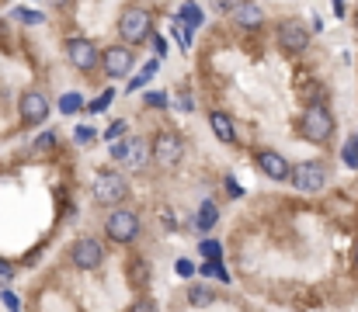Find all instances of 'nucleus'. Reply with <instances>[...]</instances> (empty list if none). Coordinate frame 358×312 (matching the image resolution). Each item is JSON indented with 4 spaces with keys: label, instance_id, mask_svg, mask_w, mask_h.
<instances>
[{
    "label": "nucleus",
    "instance_id": "38",
    "mask_svg": "<svg viewBox=\"0 0 358 312\" xmlns=\"http://www.w3.org/2000/svg\"><path fill=\"white\" fill-rule=\"evenodd\" d=\"M227 195H230V198H240V184L234 177H227Z\"/></svg>",
    "mask_w": 358,
    "mask_h": 312
},
{
    "label": "nucleus",
    "instance_id": "30",
    "mask_svg": "<svg viewBox=\"0 0 358 312\" xmlns=\"http://www.w3.org/2000/svg\"><path fill=\"white\" fill-rule=\"evenodd\" d=\"M125 312H160V309H157V302H153V299H136Z\"/></svg>",
    "mask_w": 358,
    "mask_h": 312
},
{
    "label": "nucleus",
    "instance_id": "14",
    "mask_svg": "<svg viewBox=\"0 0 358 312\" xmlns=\"http://www.w3.org/2000/svg\"><path fill=\"white\" fill-rule=\"evenodd\" d=\"M230 14H234V21H237L243 31H254V28H261V24H264V10H261L254 0H243V3H237Z\"/></svg>",
    "mask_w": 358,
    "mask_h": 312
},
{
    "label": "nucleus",
    "instance_id": "42",
    "mask_svg": "<svg viewBox=\"0 0 358 312\" xmlns=\"http://www.w3.org/2000/svg\"><path fill=\"white\" fill-rule=\"evenodd\" d=\"M355 139H358V135H355Z\"/></svg>",
    "mask_w": 358,
    "mask_h": 312
},
{
    "label": "nucleus",
    "instance_id": "9",
    "mask_svg": "<svg viewBox=\"0 0 358 312\" xmlns=\"http://www.w3.org/2000/svg\"><path fill=\"white\" fill-rule=\"evenodd\" d=\"M17 114H21V125H42L49 118V98L42 91H24L17 101Z\"/></svg>",
    "mask_w": 358,
    "mask_h": 312
},
{
    "label": "nucleus",
    "instance_id": "10",
    "mask_svg": "<svg viewBox=\"0 0 358 312\" xmlns=\"http://www.w3.org/2000/svg\"><path fill=\"white\" fill-rule=\"evenodd\" d=\"M278 45H282L285 52H303V49L310 45V28H306L299 17H285V21L278 24Z\"/></svg>",
    "mask_w": 358,
    "mask_h": 312
},
{
    "label": "nucleus",
    "instance_id": "4",
    "mask_svg": "<svg viewBox=\"0 0 358 312\" xmlns=\"http://www.w3.org/2000/svg\"><path fill=\"white\" fill-rule=\"evenodd\" d=\"M105 232H108V239H115L122 246L136 243V239H139V211H132V208H115V211L105 218Z\"/></svg>",
    "mask_w": 358,
    "mask_h": 312
},
{
    "label": "nucleus",
    "instance_id": "21",
    "mask_svg": "<svg viewBox=\"0 0 358 312\" xmlns=\"http://www.w3.org/2000/svg\"><path fill=\"white\" fill-rule=\"evenodd\" d=\"M153 73H157V59H150V63H146V66H143V70H139V73L129 80V94H132V91H139V87H146V84L153 80Z\"/></svg>",
    "mask_w": 358,
    "mask_h": 312
},
{
    "label": "nucleus",
    "instance_id": "36",
    "mask_svg": "<svg viewBox=\"0 0 358 312\" xmlns=\"http://www.w3.org/2000/svg\"><path fill=\"white\" fill-rule=\"evenodd\" d=\"M178 107L181 111H195V98L192 94H178Z\"/></svg>",
    "mask_w": 358,
    "mask_h": 312
},
{
    "label": "nucleus",
    "instance_id": "23",
    "mask_svg": "<svg viewBox=\"0 0 358 312\" xmlns=\"http://www.w3.org/2000/svg\"><path fill=\"white\" fill-rule=\"evenodd\" d=\"M199 250H202V257H206V260H216V264H220V257H223L220 239H202V243H199Z\"/></svg>",
    "mask_w": 358,
    "mask_h": 312
},
{
    "label": "nucleus",
    "instance_id": "35",
    "mask_svg": "<svg viewBox=\"0 0 358 312\" xmlns=\"http://www.w3.org/2000/svg\"><path fill=\"white\" fill-rule=\"evenodd\" d=\"M153 52H157L160 59L167 56V38H164V35H157V38H153Z\"/></svg>",
    "mask_w": 358,
    "mask_h": 312
},
{
    "label": "nucleus",
    "instance_id": "7",
    "mask_svg": "<svg viewBox=\"0 0 358 312\" xmlns=\"http://www.w3.org/2000/svg\"><path fill=\"white\" fill-rule=\"evenodd\" d=\"M63 52H66V59H70L77 70H84V73H91L94 66H101V52H98V45H94L91 38H66V42H63Z\"/></svg>",
    "mask_w": 358,
    "mask_h": 312
},
{
    "label": "nucleus",
    "instance_id": "6",
    "mask_svg": "<svg viewBox=\"0 0 358 312\" xmlns=\"http://www.w3.org/2000/svg\"><path fill=\"white\" fill-rule=\"evenodd\" d=\"M70 260L77 271H98L105 264V246L94 239V236H80L73 246H70Z\"/></svg>",
    "mask_w": 358,
    "mask_h": 312
},
{
    "label": "nucleus",
    "instance_id": "26",
    "mask_svg": "<svg viewBox=\"0 0 358 312\" xmlns=\"http://www.w3.org/2000/svg\"><path fill=\"white\" fill-rule=\"evenodd\" d=\"M115 101V91H105V94H98V98H94V101L87 104V111H94V114H101V111H105V107H108V104Z\"/></svg>",
    "mask_w": 358,
    "mask_h": 312
},
{
    "label": "nucleus",
    "instance_id": "40",
    "mask_svg": "<svg viewBox=\"0 0 358 312\" xmlns=\"http://www.w3.org/2000/svg\"><path fill=\"white\" fill-rule=\"evenodd\" d=\"M49 3H52V7H66L70 0H49Z\"/></svg>",
    "mask_w": 358,
    "mask_h": 312
},
{
    "label": "nucleus",
    "instance_id": "29",
    "mask_svg": "<svg viewBox=\"0 0 358 312\" xmlns=\"http://www.w3.org/2000/svg\"><path fill=\"white\" fill-rule=\"evenodd\" d=\"M14 281V264L10 260H0V288H7Z\"/></svg>",
    "mask_w": 358,
    "mask_h": 312
},
{
    "label": "nucleus",
    "instance_id": "39",
    "mask_svg": "<svg viewBox=\"0 0 358 312\" xmlns=\"http://www.w3.org/2000/svg\"><path fill=\"white\" fill-rule=\"evenodd\" d=\"M112 156H115V160H125V142H115V146H112Z\"/></svg>",
    "mask_w": 358,
    "mask_h": 312
},
{
    "label": "nucleus",
    "instance_id": "22",
    "mask_svg": "<svg viewBox=\"0 0 358 312\" xmlns=\"http://www.w3.org/2000/svg\"><path fill=\"white\" fill-rule=\"evenodd\" d=\"M80 107H84V98H80L77 91H70V94L59 98V111H63V114H73V111H80Z\"/></svg>",
    "mask_w": 358,
    "mask_h": 312
},
{
    "label": "nucleus",
    "instance_id": "15",
    "mask_svg": "<svg viewBox=\"0 0 358 312\" xmlns=\"http://www.w3.org/2000/svg\"><path fill=\"white\" fill-rule=\"evenodd\" d=\"M150 160H153V153H150V142H146V139H139V135H136L132 142H125V160H122L125 167H132V170H143Z\"/></svg>",
    "mask_w": 358,
    "mask_h": 312
},
{
    "label": "nucleus",
    "instance_id": "11",
    "mask_svg": "<svg viewBox=\"0 0 358 312\" xmlns=\"http://www.w3.org/2000/svg\"><path fill=\"white\" fill-rule=\"evenodd\" d=\"M254 163H257V170H261L264 177H271V181H289V174H292L289 160H285L282 153H275V149H261V153L254 156Z\"/></svg>",
    "mask_w": 358,
    "mask_h": 312
},
{
    "label": "nucleus",
    "instance_id": "24",
    "mask_svg": "<svg viewBox=\"0 0 358 312\" xmlns=\"http://www.w3.org/2000/svg\"><path fill=\"white\" fill-rule=\"evenodd\" d=\"M341 156H345V167H352V170H358V139H355V135H352V139L345 142Z\"/></svg>",
    "mask_w": 358,
    "mask_h": 312
},
{
    "label": "nucleus",
    "instance_id": "1",
    "mask_svg": "<svg viewBox=\"0 0 358 312\" xmlns=\"http://www.w3.org/2000/svg\"><path fill=\"white\" fill-rule=\"evenodd\" d=\"M299 135L313 146H327L331 135H334V114L324 104H310L299 118Z\"/></svg>",
    "mask_w": 358,
    "mask_h": 312
},
{
    "label": "nucleus",
    "instance_id": "16",
    "mask_svg": "<svg viewBox=\"0 0 358 312\" xmlns=\"http://www.w3.org/2000/svg\"><path fill=\"white\" fill-rule=\"evenodd\" d=\"M209 125H213V132H216L220 142H227V146L237 142V128H234V118L227 111H209Z\"/></svg>",
    "mask_w": 358,
    "mask_h": 312
},
{
    "label": "nucleus",
    "instance_id": "25",
    "mask_svg": "<svg viewBox=\"0 0 358 312\" xmlns=\"http://www.w3.org/2000/svg\"><path fill=\"white\" fill-rule=\"evenodd\" d=\"M52 149H56V132L49 128V132H42L35 139V153H52Z\"/></svg>",
    "mask_w": 358,
    "mask_h": 312
},
{
    "label": "nucleus",
    "instance_id": "32",
    "mask_svg": "<svg viewBox=\"0 0 358 312\" xmlns=\"http://www.w3.org/2000/svg\"><path fill=\"white\" fill-rule=\"evenodd\" d=\"M125 128H129V125H125V121H112V125H108V128H105V139H108V142H115V139H119L122 132H125Z\"/></svg>",
    "mask_w": 358,
    "mask_h": 312
},
{
    "label": "nucleus",
    "instance_id": "31",
    "mask_svg": "<svg viewBox=\"0 0 358 312\" xmlns=\"http://www.w3.org/2000/svg\"><path fill=\"white\" fill-rule=\"evenodd\" d=\"M167 101H171V98H167L164 91H150V94H146V104H150V107H160V111H164Z\"/></svg>",
    "mask_w": 358,
    "mask_h": 312
},
{
    "label": "nucleus",
    "instance_id": "20",
    "mask_svg": "<svg viewBox=\"0 0 358 312\" xmlns=\"http://www.w3.org/2000/svg\"><path fill=\"white\" fill-rule=\"evenodd\" d=\"M299 98L306 101V107H310V104H324L327 101L324 87H320V84H313V80H310V84H299Z\"/></svg>",
    "mask_w": 358,
    "mask_h": 312
},
{
    "label": "nucleus",
    "instance_id": "3",
    "mask_svg": "<svg viewBox=\"0 0 358 312\" xmlns=\"http://www.w3.org/2000/svg\"><path fill=\"white\" fill-rule=\"evenodd\" d=\"M91 195H94L98 205L122 208V202L129 198V184H125V177L115 174V170H101V174L94 177V184H91Z\"/></svg>",
    "mask_w": 358,
    "mask_h": 312
},
{
    "label": "nucleus",
    "instance_id": "28",
    "mask_svg": "<svg viewBox=\"0 0 358 312\" xmlns=\"http://www.w3.org/2000/svg\"><path fill=\"white\" fill-rule=\"evenodd\" d=\"M73 139H77L80 146H87V142H94V128H91V125H77V132H73Z\"/></svg>",
    "mask_w": 358,
    "mask_h": 312
},
{
    "label": "nucleus",
    "instance_id": "17",
    "mask_svg": "<svg viewBox=\"0 0 358 312\" xmlns=\"http://www.w3.org/2000/svg\"><path fill=\"white\" fill-rule=\"evenodd\" d=\"M202 7L195 3V0H185L181 7H178V28H185V31H195V28H202Z\"/></svg>",
    "mask_w": 358,
    "mask_h": 312
},
{
    "label": "nucleus",
    "instance_id": "33",
    "mask_svg": "<svg viewBox=\"0 0 358 312\" xmlns=\"http://www.w3.org/2000/svg\"><path fill=\"white\" fill-rule=\"evenodd\" d=\"M174 271H178V274H181V278H192V274H195V264H192V260H188V257H181V260H178V264H174Z\"/></svg>",
    "mask_w": 358,
    "mask_h": 312
},
{
    "label": "nucleus",
    "instance_id": "41",
    "mask_svg": "<svg viewBox=\"0 0 358 312\" xmlns=\"http://www.w3.org/2000/svg\"><path fill=\"white\" fill-rule=\"evenodd\" d=\"M355 267H358V246H355Z\"/></svg>",
    "mask_w": 358,
    "mask_h": 312
},
{
    "label": "nucleus",
    "instance_id": "5",
    "mask_svg": "<svg viewBox=\"0 0 358 312\" xmlns=\"http://www.w3.org/2000/svg\"><path fill=\"white\" fill-rule=\"evenodd\" d=\"M289 181H292L296 191H303V195H317V191H324V184H327V167H324L320 160H306V163L292 167Z\"/></svg>",
    "mask_w": 358,
    "mask_h": 312
},
{
    "label": "nucleus",
    "instance_id": "8",
    "mask_svg": "<svg viewBox=\"0 0 358 312\" xmlns=\"http://www.w3.org/2000/svg\"><path fill=\"white\" fill-rule=\"evenodd\" d=\"M150 153H153V160H157L160 167H178L181 156H185V139H181L178 132H160V135L153 139Z\"/></svg>",
    "mask_w": 358,
    "mask_h": 312
},
{
    "label": "nucleus",
    "instance_id": "27",
    "mask_svg": "<svg viewBox=\"0 0 358 312\" xmlns=\"http://www.w3.org/2000/svg\"><path fill=\"white\" fill-rule=\"evenodd\" d=\"M14 17H17V21H24V24H42V14H38V10H21V7H17V10H14Z\"/></svg>",
    "mask_w": 358,
    "mask_h": 312
},
{
    "label": "nucleus",
    "instance_id": "37",
    "mask_svg": "<svg viewBox=\"0 0 358 312\" xmlns=\"http://www.w3.org/2000/svg\"><path fill=\"white\" fill-rule=\"evenodd\" d=\"M0 299H3V306H7L10 312H17V299H14V295H10L7 288H3V295H0Z\"/></svg>",
    "mask_w": 358,
    "mask_h": 312
},
{
    "label": "nucleus",
    "instance_id": "12",
    "mask_svg": "<svg viewBox=\"0 0 358 312\" xmlns=\"http://www.w3.org/2000/svg\"><path fill=\"white\" fill-rule=\"evenodd\" d=\"M101 66H105V73L108 77H125L129 70H132V49L129 45H108L105 49V56H101Z\"/></svg>",
    "mask_w": 358,
    "mask_h": 312
},
{
    "label": "nucleus",
    "instance_id": "13",
    "mask_svg": "<svg viewBox=\"0 0 358 312\" xmlns=\"http://www.w3.org/2000/svg\"><path fill=\"white\" fill-rule=\"evenodd\" d=\"M150 278H153L150 260H146V257H139V253H132V257L125 260V281H129L136 292H146V288H150Z\"/></svg>",
    "mask_w": 358,
    "mask_h": 312
},
{
    "label": "nucleus",
    "instance_id": "2",
    "mask_svg": "<svg viewBox=\"0 0 358 312\" xmlns=\"http://www.w3.org/2000/svg\"><path fill=\"white\" fill-rule=\"evenodd\" d=\"M153 31V14L146 7H125L119 14V38L125 45H139L146 42Z\"/></svg>",
    "mask_w": 358,
    "mask_h": 312
},
{
    "label": "nucleus",
    "instance_id": "34",
    "mask_svg": "<svg viewBox=\"0 0 358 312\" xmlns=\"http://www.w3.org/2000/svg\"><path fill=\"white\" fill-rule=\"evenodd\" d=\"M237 3H243V0H213V7H216V10H223V14H230Z\"/></svg>",
    "mask_w": 358,
    "mask_h": 312
},
{
    "label": "nucleus",
    "instance_id": "19",
    "mask_svg": "<svg viewBox=\"0 0 358 312\" xmlns=\"http://www.w3.org/2000/svg\"><path fill=\"white\" fill-rule=\"evenodd\" d=\"M216 218H220V208L213 205V202H206V205L199 208V215H195V225H199L202 232H209V229L216 225Z\"/></svg>",
    "mask_w": 358,
    "mask_h": 312
},
{
    "label": "nucleus",
    "instance_id": "18",
    "mask_svg": "<svg viewBox=\"0 0 358 312\" xmlns=\"http://www.w3.org/2000/svg\"><path fill=\"white\" fill-rule=\"evenodd\" d=\"M188 302H192L195 309H206V306L216 302V295H213V288H206V285H192V288H188Z\"/></svg>",
    "mask_w": 358,
    "mask_h": 312
}]
</instances>
